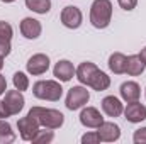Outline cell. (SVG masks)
Wrapping results in <instances>:
<instances>
[{
    "label": "cell",
    "instance_id": "obj_1",
    "mask_svg": "<svg viewBox=\"0 0 146 144\" xmlns=\"http://www.w3.org/2000/svg\"><path fill=\"white\" fill-rule=\"evenodd\" d=\"M27 114L33 115L39 122V126H42L44 129H60L65 122V115L60 110H54V108L33 107Z\"/></svg>",
    "mask_w": 146,
    "mask_h": 144
},
{
    "label": "cell",
    "instance_id": "obj_2",
    "mask_svg": "<svg viewBox=\"0 0 146 144\" xmlns=\"http://www.w3.org/2000/svg\"><path fill=\"white\" fill-rule=\"evenodd\" d=\"M33 95L39 100L58 102L63 95V87L56 80H39L33 85Z\"/></svg>",
    "mask_w": 146,
    "mask_h": 144
},
{
    "label": "cell",
    "instance_id": "obj_3",
    "mask_svg": "<svg viewBox=\"0 0 146 144\" xmlns=\"http://www.w3.org/2000/svg\"><path fill=\"white\" fill-rule=\"evenodd\" d=\"M112 19V2L110 0H94L90 7V22L95 29H106Z\"/></svg>",
    "mask_w": 146,
    "mask_h": 144
},
{
    "label": "cell",
    "instance_id": "obj_4",
    "mask_svg": "<svg viewBox=\"0 0 146 144\" xmlns=\"http://www.w3.org/2000/svg\"><path fill=\"white\" fill-rule=\"evenodd\" d=\"M90 100V93L85 87L78 85V87H73L68 90V95H66V108L68 110H78L83 105H87V102Z\"/></svg>",
    "mask_w": 146,
    "mask_h": 144
},
{
    "label": "cell",
    "instance_id": "obj_5",
    "mask_svg": "<svg viewBox=\"0 0 146 144\" xmlns=\"http://www.w3.org/2000/svg\"><path fill=\"white\" fill-rule=\"evenodd\" d=\"M39 127H41L39 122L29 114L26 117L19 119V122H17V129H19V134H21L22 141H33L34 136L39 132Z\"/></svg>",
    "mask_w": 146,
    "mask_h": 144
},
{
    "label": "cell",
    "instance_id": "obj_6",
    "mask_svg": "<svg viewBox=\"0 0 146 144\" xmlns=\"http://www.w3.org/2000/svg\"><path fill=\"white\" fill-rule=\"evenodd\" d=\"M61 24L68 29H78L82 26V20H83V15H82V10L75 5H68L61 10Z\"/></svg>",
    "mask_w": 146,
    "mask_h": 144
},
{
    "label": "cell",
    "instance_id": "obj_7",
    "mask_svg": "<svg viewBox=\"0 0 146 144\" xmlns=\"http://www.w3.org/2000/svg\"><path fill=\"white\" fill-rule=\"evenodd\" d=\"M27 73L33 75V76H39V75H44V73L49 70V58L48 54L44 53H37L33 54L29 59H27Z\"/></svg>",
    "mask_w": 146,
    "mask_h": 144
},
{
    "label": "cell",
    "instance_id": "obj_8",
    "mask_svg": "<svg viewBox=\"0 0 146 144\" xmlns=\"http://www.w3.org/2000/svg\"><path fill=\"white\" fill-rule=\"evenodd\" d=\"M3 102H5V105H7V108H9L10 115H17V114L24 108L26 98H24L22 92L15 88V90H9V92H5V98H3Z\"/></svg>",
    "mask_w": 146,
    "mask_h": 144
},
{
    "label": "cell",
    "instance_id": "obj_9",
    "mask_svg": "<svg viewBox=\"0 0 146 144\" xmlns=\"http://www.w3.org/2000/svg\"><path fill=\"white\" fill-rule=\"evenodd\" d=\"M102 122H104V117L95 107H85L80 112V124L85 127L97 129Z\"/></svg>",
    "mask_w": 146,
    "mask_h": 144
},
{
    "label": "cell",
    "instance_id": "obj_10",
    "mask_svg": "<svg viewBox=\"0 0 146 144\" xmlns=\"http://www.w3.org/2000/svg\"><path fill=\"white\" fill-rule=\"evenodd\" d=\"M97 134L100 137V141L104 143H114L121 137V127L114 122H102L97 127Z\"/></svg>",
    "mask_w": 146,
    "mask_h": 144
},
{
    "label": "cell",
    "instance_id": "obj_11",
    "mask_svg": "<svg viewBox=\"0 0 146 144\" xmlns=\"http://www.w3.org/2000/svg\"><path fill=\"white\" fill-rule=\"evenodd\" d=\"M122 114L127 119V122L138 124V122H143L146 119V107L143 104H139L138 100L136 102H127V107L124 108Z\"/></svg>",
    "mask_w": 146,
    "mask_h": 144
},
{
    "label": "cell",
    "instance_id": "obj_12",
    "mask_svg": "<svg viewBox=\"0 0 146 144\" xmlns=\"http://www.w3.org/2000/svg\"><path fill=\"white\" fill-rule=\"evenodd\" d=\"M21 34L26 37V39H37L42 32V26L37 19H33V17H26L22 19L21 22Z\"/></svg>",
    "mask_w": 146,
    "mask_h": 144
},
{
    "label": "cell",
    "instance_id": "obj_13",
    "mask_svg": "<svg viewBox=\"0 0 146 144\" xmlns=\"http://www.w3.org/2000/svg\"><path fill=\"white\" fill-rule=\"evenodd\" d=\"M75 73H76V70H75L73 63L68 61V59H60L54 65V68H53L54 78L60 80V81H70L73 76H75Z\"/></svg>",
    "mask_w": 146,
    "mask_h": 144
},
{
    "label": "cell",
    "instance_id": "obj_14",
    "mask_svg": "<svg viewBox=\"0 0 146 144\" xmlns=\"http://www.w3.org/2000/svg\"><path fill=\"white\" fill-rule=\"evenodd\" d=\"M119 93L124 102H136V100H139L141 88L136 81H124L119 88Z\"/></svg>",
    "mask_w": 146,
    "mask_h": 144
},
{
    "label": "cell",
    "instance_id": "obj_15",
    "mask_svg": "<svg viewBox=\"0 0 146 144\" xmlns=\"http://www.w3.org/2000/svg\"><path fill=\"white\" fill-rule=\"evenodd\" d=\"M102 110H104V114L109 115V117H119V115L124 112V107H122V102H121L117 97L109 95V97H106V98L102 100Z\"/></svg>",
    "mask_w": 146,
    "mask_h": 144
},
{
    "label": "cell",
    "instance_id": "obj_16",
    "mask_svg": "<svg viewBox=\"0 0 146 144\" xmlns=\"http://www.w3.org/2000/svg\"><path fill=\"white\" fill-rule=\"evenodd\" d=\"M97 71H99L97 65H94V63H90V61H85V63H82V65L76 68V73H75V75H76V78H78V81H80L82 85H87V87H88L92 76Z\"/></svg>",
    "mask_w": 146,
    "mask_h": 144
},
{
    "label": "cell",
    "instance_id": "obj_17",
    "mask_svg": "<svg viewBox=\"0 0 146 144\" xmlns=\"http://www.w3.org/2000/svg\"><path fill=\"white\" fill-rule=\"evenodd\" d=\"M146 68V63L141 59L139 54H131L127 56V63H126V73L129 76H138L145 71Z\"/></svg>",
    "mask_w": 146,
    "mask_h": 144
},
{
    "label": "cell",
    "instance_id": "obj_18",
    "mask_svg": "<svg viewBox=\"0 0 146 144\" xmlns=\"http://www.w3.org/2000/svg\"><path fill=\"white\" fill-rule=\"evenodd\" d=\"M126 63H127V56H124L122 53H114L109 58V70L114 75H122L126 73Z\"/></svg>",
    "mask_w": 146,
    "mask_h": 144
},
{
    "label": "cell",
    "instance_id": "obj_19",
    "mask_svg": "<svg viewBox=\"0 0 146 144\" xmlns=\"http://www.w3.org/2000/svg\"><path fill=\"white\" fill-rule=\"evenodd\" d=\"M88 87L94 88V90H97V92H104V90H107L110 87V78L107 76V73H104V71L99 70V71L92 76Z\"/></svg>",
    "mask_w": 146,
    "mask_h": 144
},
{
    "label": "cell",
    "instance_id": "obj_20",
    "mask_svg": "<svg viewBox=\"0 0 146 144\" xmlns=\"http://www.w3.org/2000/svg\"><path fill=\"white\" fill-rule=\"evenodd\" d=\"M15 141V134L5 119H0V144H10Z\"/></svg>",
    "mask_w": 146,
    "mask_h": 144
},
{
    "label": "cell",
    "instance_id": "obj_21",
    "mask_svg": "<svg viewBox=\"0 0 146 144\" xmlns=\"http://www.w3.org/2000/svg\"><path fill=\"white\" fill-rule=\"evenodd\" d=\"M26 7L36 14H48L51 10V0H26Z\"/></svg>",
    "mask_w": 146,
    "mask_h": 144
},
{
    "label": "cell",
    "instance_id": "obj_22",
    "mask_svg": "<svg viewBox=\"0 0 146 144\" xmlns=\"http://www.w3.org/2000/svg\"><path fill=\"white\" fill-rule=\"evenodd\" d=\"M12 83H14V88L21 90V92H24V90L29 88V78L26 76V73H22V71H17L14 75Z\"/></svg>",
    "mask_w": 146,
    "mask_h": 144
},
{
    "label": "cell",
    "instance_id": "obj_23",
    "mask_svg": "<svg viewBox=\"0 0 146 144\" xmlns=\"http://www.w3.org/2000/svg\"><path fill=\"white\" fill-rule=\"evenodd\" d=\"M53 137H54V134H53V129H49V131H39L36 136H34V139H33V143H37V144H42V143H51L53 141Z\"/></svg>",
    "mask_w": 146,
    "mask_h": 144
},
{
    "label": "cell",
    "instance_id": "obj_24",
    "mask_svg": "<svg viewBox=\"0 0 146 144\" xmlns=\"http://www.w3.org/2000/svg\"><path fill=\"white\" fill-rule=\"evenodd\" d=\"M14 36V29L9 22L5 20H0V39H5V41H10Z\"/></svg>",
    "mask_w": 146,
    "mask_h": 144
},
{
    "label": "cell",
    "instance_id": "obj_25",
    "mask_svg": "<svg viewBox=\"0 0 146 144\" xmlns=\"http://www.w3.org/2000/svg\"><path fill=\"white\" fill-rule=\"evenodd\" d=\"M99 143H100V137H99L97 131L95 132H87V134L82 136V144H99Z\"/></svg>",
    "mask_w": 146,
    "mask_h": 144
},
{
    "label": "cell",
    "instance_id": "obj_26",
    "mask_svg": "<svg viewBox=\"0 0 146 144\" xmlns=\"http://www.w3.org/2000/svg\"><path fill=\"white\" fill-rule=\"evenodd\" d=\"M133 141H134L136 144H146V127H141V129L134 131Z\"/></svg>",
    "mask_w": 146,
    "mask_h": 144
},
{
    "label": "cell",
    "instance_id": "obj_27",
    "mask_svg": "<svg viewBox=\"0 0 146 144\" xmlns=\"http://www.w3.org/2000/svg\"><path fill=\"white\" fill-rule=\"evenodd\" d=\"M117 3H119V7H121V9H124V10L131 12V10H134V9H136L138 0H117Z\"/></svg>",
    "mask_w": 146,
    "mask_h": 144
},
{
    "label": "cell",
    "instance_id": "obj_28",
    "mask_svg": "<svg viewBox=\"0 0 146 144\" xmlns=\"http://www.w3.org/2000/svg\"><path fill=\"white\" fill-rule=\"evenodd\" d=\"M10 51H12V48H10V41L0 39V56H2V58H5V56H9V54H10Z\"/></svg>",
    "mask_w": 146,
    "mask_h": 144
},
{
    "label": "cell",
    "instance_id": "obj_29",
    "mask_svg": "<svg viewBox=\"0 0 146 144\" xmlns=\"http://www.w3.org/2000/svg\"><path fill=\"white\" fill-rule=\"evenodd\" d=\"M7 117H10V112H9L7 105H5V102L0 100V119H7Z\"/></svg>",
    "mask_w": 146,
    "mask_h": 144
},
{
    "label": "cell",
    "instance_id": "obj_30",
    "mask_svg": "<svg viewBox=\"0 0 146 144\" xmlns=\"http://www.w3.org/2000/svg\"><path fill=\"white\" fill-rule=\"evenodd\" d=\"M5 90H7V80H5V76L0 75V95H3Z\"/></svg>",
    "mask_w": 146,
    "mask_h": 144
},
{
    "label": "cell",
    "instance_id": "obj_31",
    "mask_svg": "<svg viewBox=\"0 0 146 144\" xmlns=\"http://www.w3.org/2000/svg\"><path fill=\"white\" fill-rule=\"evenodd\" d=\"M139 56H141V59H143V61L146 63V46L143 48V49H141V53H139Z\"/></svg>",
    "mask_w": 146,
    "mask_h": 144
},
{
    "label": "cell",
    "instance_id": "obj_32",
    "mask_svg": "<svg viewBox=\"0 0 146 144\" xmlns=\"http://www.w3.org/2000/svg\"><path fill=\"white\" fill-rule=\"evenodd\" d=\"M2 68H3V58L0 56V71H2Z\"/></svg>",
    "mask_w": 146,
    "mask_h": 144
},
{
    "label": "cell",
    "instance_id": "obj_33",
    "mask_svg": "<svg viewBox=\"0 0 146 144\" xmlns=\"http://www.w3.org/2000/svg\"><path fill=\"white\" fill-rule=\"evenodd\" d=\"M0 2H3V3H12V2H15V0H0Z\"/></svg>",
    "mask_w": 146,
    "mask_h": 144
}]
</instances>
